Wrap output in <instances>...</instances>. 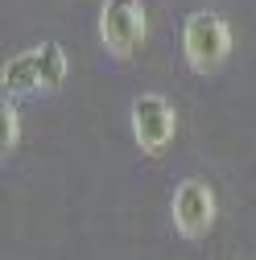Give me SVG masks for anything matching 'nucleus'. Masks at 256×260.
I'll return each instance as SVG.
<instances>
[{"label":"nucleus","mask_w":256,"mask_h":260,"mask_svg":"<svg viewBox=\"0 0 256 260\" xmlns=\"http://www.w3.org/2000/svg\"><path fill=\"white\" fill-rule=\"evenodd\" d=\"M0 83H5V95H25V91L46 87L42 83V58H38V50H25V54L9 58L5 71H0Z\"/></svg>","instance_id":"5"},{"label":"nucleus","mask_w":256,"mask_h":260,"mask_svg":"<svg viewBox=\"0 0 256 260\" xmlns=\"http://www.w3.org/2000/svg\"><path fill=\"white\" fill-rule=\"evenodd\" d=\"M0 116H5V149H17V108L13 104H5V112H0Z\"/></svg>","instance_id":"6"},{"label":"nucleus","mask_w":256,"mask_h":260,"mask_svg":"<svg viewBox=\"0 0 256 260\" xmlns=\"http://www.w3.org/2000/svg\"><path fill=\"white\" fill-rule=\"evenodd\" d=\"M182 50H186V62H190L199 75L219 71L223 58H228V50H232V29H228V21L215 17V13H190L186 25H182Z\"/></svg>","instance_id":"1"},{"label":"nucleus","mask_w":256,"mask_h":260,"mask_svg":"<svg viewBox=\"0 0 256 260\" xmlns=\"http://www.w3.org/2000/svg\"><path fill=\"white\" fill-rule=\"evenodd\" d=\"M174 128H178V116L170 108L166 95H137L133 100V137L145 153H162L170 141H174Z\"/></svg>","instance_id":"3"},{"label":"nucleus","mask_w":256,"mask_h":260,"mask_svg":"<svg viewBox=\"0 0 256 260\" xmlns=\"http://www.w3.org/2000/svg\"><path fill=\"white\" fill-rule=\"evenodd\" d=\"M174 223L186 240H199L215 223V190L203 178H186L174 190Z\"/></svg>","instance_id":"4"},{"label":"nucleus","mask_w":256,"mask_h":260,"mask_svg":"<svg viewBox=\"0 0 256 260\" xmlns=\"http://www.w3.org/2000/svg\"><path fill=\"white\" fill-rule=\"evenodd\" d=\"M145 38V9L141 0H104L100 9V42L108 46V54L128 58Z\"/></svg>","instance_id":"2"}]
</instances>
